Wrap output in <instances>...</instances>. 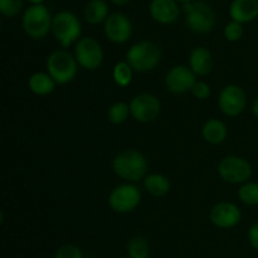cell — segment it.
<instances>
[{
	"instance_id": "26",
	"label": "cell",
	"mask_w": 258,
	"mask_h": 258,
	"mask_svg": "<svg viewBox=\"0 0 258 258\" xmlns=\"http://www.w3.org/2000/svg\"><path fill=\"white\" fill-rule=\"evenodd\" d=\"M243 24L238 22H234L231 20L229 23H227V25L224 27V37L228 42H238L242 37H243Z\"/></svg>"
},
{
	"instance_id": "1",
	"label": "cell",
	"mask_w": 258,
	"mask_h": 258,
	"mask_svg": "<svg viewBox=\"0 0 258 258\" xmlns=\"http://www.w3.org/2000/svg\"><path fill=\"white\" fill-rule=\"evenodd\" d=\"M148 166L145 155L134 149L121 151L112 161V169L116 175L128 183L144 180L148 173Z\"/></svg>"
},
{
	"instance_id": "28",
	"label": "cell",
	"mask_w": 258,
	"mask_h": 258,
	"mask_svg": "<svg viewBox=\"0 0 258 258\" xmlns=\"http://www.w3.org/2000/svg\"><path fill=\"white\" fill-rule=\"evenodd\" d=\"M54 258H83V253L80 247L75 244H63L58 248Z\"/></svg>"
},
{
	"instance_id": "16",
	"label": "cell",
	"mask_w": 258,
	"mask_h": 258,
	"mask_svg": "<svg viewBox=\"0 0 258 258\" xmlns=\"http://www.w3.org/2000/svg\"><path fill=\"white\" fill-rule=\"evenodd\" d=\"M228 13L232 20L241 24L253 22L258 17V0H233Z\"/></svg>"
},
{
	"instance_id": "18",
	"label": "cell",
	"mask_w": 258,
	"mask_h": 258,
	"mask_svg": "<svg viewBox=\"0 0 258 258\" xmlns=\"http://www.w3.org/2000/svg\"><path fill=\"white\" fill-rule=\"evenodd\" d=\"M202 135L204 140L211 145H219L224 143L228 135L226 123L219 118H209L202 127Z\"/></svg>"
},
{
	"instance_id": "34",
	"label": "cell",
	"mask_w": 258,
	"mask_h": 258,
	"mask_svg": "<svg viewBox=\"0 0 258 258\" xmlns=\"http://www.w3.org/2000/svg\"><path fill=\"white\" fill-rule=\"evenodd\" d=\"M175 2L181 3V4H185V3H190V2H193V0H175Z\"/></svg>"
},
{
	"instance_id": "25",
	"label": "cell",
	"mask_w": 258,
	"mask_h": 258,
	"mask_svg": "<svg viewBox=\"0 0 258 258\" xmlns=\"http://www.w3.org/2000/svg\"><path fill=\"white\" fill-rule=\"evenodd\" d=\"M238 198L246 206H258V183L247 181L238 189Z\"/></svg>"
},
{
	"instance_id": "35",
	"label": "cell",
	"mask_w": 258,
	"mask_h": 258,
	"mask_svg": "<svg viewBox=\"0 0 258 258\" xmlns=\"http://www.w3.org/2000/svg\"><path fill=\"white\" fill-rule=\"evenodd\" d=\"M122 258H130V257H122Z\"/></svg>"
},
{
	"instance_id": "2",
	"label": "cell",
	"mask_w": 258,
	"mask_h": 258,
	"mask_svg": "<svg viewBox=\"0 0 258 258\" xmlns=\"http://www.w3.org/2000/svg\"><path fill=\"white\" fill-rule=\"evenodd\" d=\"M163 58V49L153 40H141L130 47L126 53V62L136 72H150L155 70Z\"/></svg>"
},
{
	"instance_id": "24",
	"label": "cell",
	"mask_w": 258,
	"mask_h": 258,
	"mask_svg": "<svg viewBox=\"0 0 258 258\" xmlns=\"http://www.w3.org/2000/svg\"><path fill=\"white\" fill-rule=\"evenodd\" d=\"M130 115V105L126 102H115L110 106L107 111L108 121L113 125H121V123L126 122Z\"/></svg>"
},
{
	"instance_id": "9",
	"label": "cell",
	"mask_w": 258,
	"mask_h": 258,
	"mask_svg": "<svg viewBox=\"0 0 258 258\" xmlns=\"http://www.w3.org/2000/svg\"><path fill=\"white\" fill-rule=\"evenodd\" d=\"M75 57L78 66L87 71H96L103 62V49L92 37L81 38L75 47Z\"/></svg>"
},
{
	"instance_id": "21",
	"label": "cell",
	"mask_w": 258,
	"mask_h": 258,
	"mask_svg": "<svg viewBox=\"0 0 258 258\" xmlns=\"http://www.w3.org/2000/svg\"><path fill=\"white\" fill-rule=\"evenodd\" d=\"M170 180L165 175H163V174H149L144 179V188L146 189L149 194L156 197V198L166 196L169 190H170Z\"/></svg>"
},
{
	"instance_id": "17",
	"label": "cell",
	"mask_w": 258,
	"mask_h": 258,
	"mask_svg": "<svg viewBox=\"0 0 258 258\" xmlns=\"http://www.w3.org/2000/svg\"><path fill=\"white\" fill-rule=\"evenodd\" d=\"M189 68L196 76H208L213 70V55L207 47H196L189 54Z\"/></svg>"
},
{
	"instance_id": "27",
	"label": "cell",
	"mask_w": 258,
	"mask_h": 258,
	"mask_svg": "<svg viewBox=\"0 0 258 258\" xmlns=\"http://www.w3.org/2000/svg\"><path fill=\"white\" fill-rule=\"evenodd\" d=\"M23 9V0H0V12L4 17L13 18Z\"/></svg>"
},
{
	"instance_id": "32",
	"label": "cell",
	"mask_w": 258,
	"mask_h": 258,
	"mask_svg": "<svg viewBox=\"0 0 258 258\" xmlns=\"http://www.w3.org/2000/svg\"><path fill=\"white\" fill-rule=\"evenodd\" d=\"M110 2L112 3V4L118 5V7H123V5H126L130 3V0H110Z\"/></svg>"
},
{
	"instance_id": "8",
	"label": "cell",
	"mask_w": 258,
	"mask_h": 258,
	"mask_svg": "<svg viewBox=\"0 0 258 258\" xmlns=\"http://www.w3.org/2000/svg\"><path fill=\"white\" fill-rule=\"evenodd\" d=\"M141 202V193L133 183L117 185L108 197V206L113 212L120 214L135 211Z\"/></svg>"
},
{
	"instance_id": "10",
	"label": "cell",
	"mask_w": 258,
	"mask_h": 258,
	"mask_svg": "<svg viewBox=\"0 0 258 258\" xmlns=\"http://www.w3.org/2000/svg\"><path fill=\"white\" fill-rule=\"evenodd\" d=\"M247 106V95L238 85H227L218 96V107L228 117H237Z\"/></svg>"
},
{
	"instance_id": "6",
	"label": "cell",
	"mask_w": 258,
	"mask_h": 258,
	"mask_svg": "<svg viewBox=\"0 0 258 258\" xmlns=\"http://www.w3.org/2000/svg\"><path fill=\"white\" fill-rule=\"evenodd\" d=\"M186 14V25L198 34H207L216 25V13L206 2H190L183 4Z\"/></svg>"
},
{
	"instance_id": "31",
	"label": "cell",
	"mask_w": 258,
	"mask_h": 258,
	"mask_svg": "<svg viewBox=\"0 0 258 258\" xmlns=\"http://www.w3.org/2000/svg\"><path fill=\"white\" fill-rule=\"evenodd\" d=\"M252 112H253L254 117H256L258 120V96L256 98H254L253 105H252Z\"/></svg>"
},
{
	"instance_id": "20",
	"label": "cell",
	"mask_w": 258,
	"mask_h": 258,
	"mask_svg": "<svg viewBox=\"0 0 258 258\" xmlns=\"http://www.w3.org/2000/svg\"><path fill=\"white\" fill-rule=\"evenodd\" d=\"M55 85L57 83L48 75V72L33 73L29 77V81H28L29 90L37 96L50 95L55 90Z\"/></svg>"
},
{
	"instance_id": "11",
	"label": "cell",
	"mask_w": 258,
	"mask_h": 258,
	"mask_svg": "<svg viewBox=\"0 0 258 258\" xmlns=\"http://www.w3.org/2000/svg\"><path fill=\"white\" fill-rule=\"evenodd\" d=\"M131 116L138 122L148 123L155 121L161 112V103L151 93H140L130 101Z\"/></svg>"
},
{
	"instance_id": "22",
	"label": "cell",
	"mask_w": 258,
	"mask_h": 258,
	"mask_svg": "<svg viewBox=\"0 0 258 258\" xmlns=\"http://www.w3.org/2000/svg\"><path fill=\"white\" fill-rule=\"evenodd\" d=\"M134 70L126 60H120L115 64L112 71V78L120 87H127L133 81Z\"/></svg>"
},
{
	"instance_id": "4",
	"label": "cell",
	"mask_w": 258,
	"mask_h": 258,
	"mask_svg": "<svg viewBox=\"0 0 258 258\" xmlns=\"http://www.w3.org/2000/svg\"><path fill=\"white\" fill-rule=\"evenodd\" d=\"M52 33L63 48H70L80 40L82 25L75 13L62 10L53 17Z\"/></svg>"
},
{
	"instance_id": "33",
	"label": "cell",
	"mask_w": 258,
	"mask_h": 258,
	"mask_svg": "<svg viewBox=\"0 0 258 258\" xmlns=\"http://www.w3.org/2000/svg\"><path fill=\"white\" fill-rule=\"evenodd\" d=\"M28 3H30V5H40L44 3V0H27Z\"/></svg>"
},
{
	"instance_id": "14",
	"label": "cell",
	"mask_w": 258,
	"mask_h": 258,
	"mask_svg": "<svg viewBox=\"0 0 258 258\" xmlns=\"http://www.w3.org/2000/svg\"><path fill=\"white\" fill-rule=\"evenodd\" d=\"M209 219L218 228L229 229L236 227L241 222L242 212L234 203L221 202L211 209Z\"/></svg>"
},
{
	"instance_id": "12",
	"label": "cell",
	"mask_w": 258,
	"mask_h": 258,
	"mask_svg": "<svg viewBox=\"0 0 258 258\" xmlns=\"http://www.w3.org/2000/svg\"><path fill=\"white\" fill-rule=\"evenodd\" d=\"M103 32L110 42L123 44L133 35V23L123 13H112L103 23Z\"/></svg>"
},
{
	"instance_id": "3",
	"label": "cell",
	"mask_w": 258,
	"mask_h": 258,
	"mask_svg": "<svg viewBox=\"0 0 258 258\" xmlns=\"http://www.w3.org/2000/svg\"><path fill=\"white\" fill-rule=\"evenodd\" d=\"M45 68L57 85H67L75 80L77 75L78 63L75 54L66 49L54 50L47 58Z\"/></svg>"
},
{
	"instance_id": "19",
	"label": "cell",
	"mask_w": 258,
	"mask_h": 258,
	"mask_svg": "<svg viewBox=\"0 0 258 258\" xmlns=\"http://www.w3.org/2000/svg\"><path fill=\"white\" fill-rule=\"evenodd\" d=\"M108 15V4L105 0H90L83 9V18L91 25L105 23Z\"/></svg>"
},
{
	"instance_id": "15",
	"label": "cell",
	"mask_w": 258,
	"mask_h": 258,
	"mask_svg": "<svg viewBox=\"0 0 258 258\" xmlns=\"http://www.w3.org/2000/svg\"><path fill=\"white\" fill-rule=\"evenodd\" d=\"M149 13L156 23L169 25L179 19L180 7L175 0H151L149 4Z\"/></svg>"
},
{
	"instance_id": "29",
	"label": "cell",
	"mask_w": 258,
	"mask_h": 258,
	"mask_svg": "<svg viewBox=\"0 0 258 258\" xmlns=\"http://www.w3.org/2000/svg\"><path fill=\"white\" fill-rule=\"evenodd\" d=\"M190 92L193 93L194 97H197L198 100H207V98L211 97L212 88L211 86L207 82H204V81H197V82L194 83Z\"/></svg>"
},
{
	"instance_id": "5",
	"label": "cell",
	"mask_w": 258,
	"mask_h": 258,
	"mask_svg": "<svg viewBox=\"0 0 258 258\" xmlns=\"http://www.w3.org/2000/svg\"><path fill=\"white\" fill-rule=\"evenodd\" d=\"M53 17L44 4L30 5L22 17V25L25 34L33 39H42L52 30Z\"/></svg>"
},
{
	"instance_id": "7",
	"label": "cell",
	"mask_w": 258,
	"mask_h": 258,
	"mask_svg": "<svg viewBox=\"0 0 258 258\" xmlns=\"http://www.w3.org/2000/svg\"><path fill=\"white\" fill-rule=\"evenodd\" d=\"M218 175L229 184H244L252 178V165L248 160L237 155H228L218 164Z\"/></svg>"
},
{
	"instance_id": "13",
	"label": "cell",
	"mask_w": 258,
	"mask_h": 258,
	"mask_svg": "<svg viewBox=\"0 0 258 258\" xmlns=\"http://www.w3.org/2000/svg\"><path fill=\"white\" fill-rule=\"evenodd\" d=\"M197 82V76L186 66H174L168 71L165 76V85L170 92L181 95L191 91L194 83Z\"/></svg>"
},
{
	"instance_id": "30",
	"label": "cell",
	"mask_w": 258,
	"mask_h": 258,
	"mask_svg": "<svg viewBox=\"0 0 258 258\" xmlns=\"http://www.w3.org/2000/svg\"><path fill=\"white\" fill-rule=\"evenodd\" d=\"M248 241L249 244L258 251V221L254 222L248 229Z\"/></svg>"
},
{
	"instance_id": "23",
	"label": "cell",
	"mask_w": 258,
	"mask_h": 258,
	"mask_svg": "<svg viewBox=\"0 0 258 258\" xmlns=\"http://www.w3.org/2000/svg\"><path fill=\"white\" fill-rule=\"evenodd\" d=\"M127 254L130 258H149L150 246L146 238L141 236L131 238L127 243Z\"/></svg>"
}]
</instances>
